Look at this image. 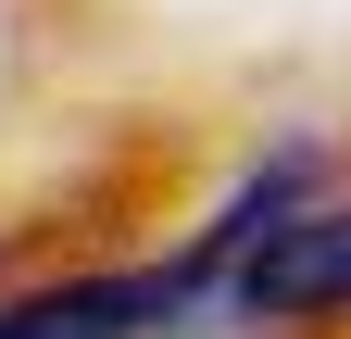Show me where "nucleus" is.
I'll list each match as a JSON object with an SVG mask.
<instances>
[{"instance_id": "f257e3e1", "label": "nucleus", "mask_w": 351, "mask_h": 339, "mask_svg": "<svg viewBox=\"0 0 351 339\" xmlns=\"http://www.w3.org/2000/svg\"><path fill=\"white\" fill-rule=\"evenodd\" d=\"M226 302L239 314H339L351 302V201H326V214H263L239 251H226Z\"/></svg>"}, {"instance_id": "f03ea898", "label": "nucleus", "mask_w": 351, "mask_h": 339, "mask_svg": "<svg viewBox=\"0 0 351 339\" xmlns=\"http://www.w3.org/2000/svg\"><path fill=\"white\" fill-rule=\"evenodd\" d=\"M201 289H213V251L138 264V277H75V289H38V302H0V339H163Z\"/></svg>"}]
</instances>
